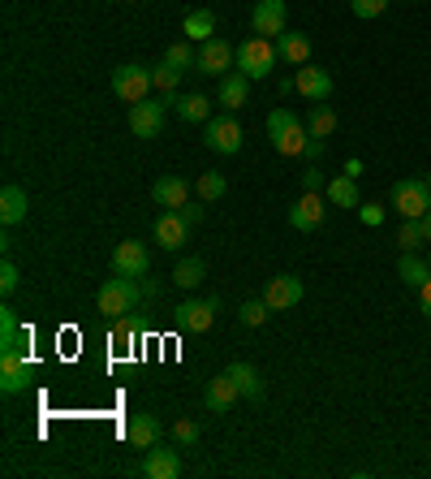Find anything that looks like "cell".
<instances>
[{"label": "cell", "mask_w": 431, "mask_h": 479, "mask_svg": "<svg viewBox=\"0 0 431 479\" xmlns=\"http://www.w3.org/2000/svg\"><path fill=\"white\" fill-rule=\"evenodd\" d=\"M267 139H272V147H276L281 156H302V151L311 147V130L293 117L289 108H276V113L267 117Z\"/></svg>", "instance_id": "6da1fadb"}, {"label": "cell", "mask_w": 431, "mask_h": 479, "mask_svg": "<svg viewBox=\"0 0 431 479\" xmlns=\"http://www.w3.org/2000/svg\"><path fill=\"white\" fill-rule=\"evenodd\" d=\"M139 298H143V294H139V281L113 272V281H104V286H99V312L113 315V320H121L125 312H134V307H139Z\"/></svg>", "instance_id": "7a4b0ae2"}, {"label": "cell", "mask_w": 431, "mask_h": 479, "mask_svg": "<svg viewBox=\"0 0 431 479\" xmlns=\"http://www.w3.org/2000/svg\"><path fill=\"white\" fill-rule=\"evenodd\" d=\"M276 61H281V52H276V44L264 39V35L238 44V70L246 73V78H267V73L276 70Z\"/></svg>", "instance_id": "3957f363"}, {"label": "cell", "mask_w": 431, "mask_h": 479, "mask_svg": "<svg viewBox=\"0 0 431 479\" xmlns=\"http://www.w3.org/2000/svg\"><path fill=\"white\" fill-rule=\"evenodd\" d=\"M393 208L401 212V220H423V212L431 208V186L418 177H406L393 186Z\"/></svg>", "instance_id": "277c9868"}, {"label": "cell", "mask_w": 431, "mask_h": 479, "mask_svg": "<svg viewBox=\"0 0 431 479\" xmlns=\"http://www.w3.org/2000/svg\"><path fill=\"white\" fill-rule=\"evenodd\" d=\"M156 82H151V70L147 65H121V70H113V96L121 99V104H139V99H147V91H151Z\"/></svg>", "instance_id": "5b68a950"}, {"label": "cell", "mask_w": 431, "mask_h": 479, "mask_svg": "<svg viewBox=\"0 0 431 479\" xmlns=\"http://www.w3.org/2000/svg\"><path fill=\"white\" fill-rule=\"evenodd\" d=\"M165 108H168V99H139V104H130V134L134 139H160Z\"/></svg>", "instance_id": "8992f818"}, {"label": "cell", "mask_w": 431, "mask_h": 479, "mask_svg": "<svg viewBox=\"0 0 431 479\" xmlns=\"http://www.w3.org/2000/svg\"><path fill=\"white\" fill-rule=\"evenodd\" d=\"M293 91L302 99H311V104H328V99H333V73L307 61V65H298V73H293Z\"/></svg>", "instance_id": "52a82bcc"}, {"label": "cell", "mask_w": 431, "mask_h": 479, "mask_svg": "<svg viewBox=\"0 0 431 479\" xmlns=\"http://www.w3.org/2000/svg\"><path fill=\"white\" fill-rule=\"evenodd\" d=\"M216 312H220V298H186L182 307H177V324L186 329V333H207L216 324Z\"/></svg>", "instance_id": "ba28073f"}, {"label": "cell", "mask_w": 431, "mask_h": 479, "mask_svg": "<svg viewBox=\"0 0 431 479\" xmlns=\"http://www.w3.org/2000/svg\"><path fill=\"white\" fill-rule=\"evenodd\" d=\"M147 268H151V255H147L143 242L130 238L113 251V272H117V277H134V281H139V277H147Z\"/></svg>", "instance_id": "9c48e42d"}, {"label": "cell", "mask_w": 431, "mask_h": 479, "mask_svg": "<svg viewBox=\"0 0 431 479\" xmlns=\"http://www.w3.org/2000/svg\"><path fill=\"white\" fill-rule=\"evenodd\" d=\"M207 147H212V151H220V156H233V151H241V125L233 121V113L207 121Z\"/></svg>", "instance_id": "30bf717a"}, {"label": "cell", "mask_w": 431, "mask_h": 479, "mask_svg": "<svg viewBox=\"0 0 431 479\" xmlns=\"http://www.w3.org/2000/svg\"><path fill=\"white\" fill-rule=\"evenodd\" d=\"M26 381H30L26 350H0V389H4V393H22Z\"/></svg>", "instance_id": "8fae6325"}, {"label": "cell", "mask_w": 431, "mask_h": 479, "mask_svg": "<svg viewBox=\"0 0 431 479\" xmlns=\"http://www.w3.org/2000/svg\"><path fill=\"white\" fill-rule=\"evenodd\" d=\"M233 61H238V52L229 48L224 39H207V44H199V73L224 78V73L233 70Z\"/></svg>", "instance_id": "7c38bea8"}, {"label": "cell", "mask_w": 431, "mask_h": 479, "mask_svg": "<svg viewBox=\"0 0 431 479\" xmlns=\"http://www.w3.org/2000/svg\"><path fill=\"white\" fill-rule=\"evenodd\" d=\"M241 398L238 381L229 376V372H220V376H212L207 381V389H203V406L212 410V415H224V410H233V402Z\"/></svg>", "instance_id": "4fadbf2b"}, {"label": "cell", "mask_w": 431, "mask_h": 479, "mask_svg": "<svg viewBox=\"0 0 431 479\" xmlns=\"http://www.w3.org/2000/svg\"><path fill=\"white\" fill-rule=\"evenodd\" d=\"M324 199H319V191H302V199L289 208V225L293 229H302V234H311V229H319L324 225Z\"/></svg>", "instance_id": "5bb4252c"}, {"label": "cell", "mask_w": 431, "mask_h": 479, "mask_svg": "<svg viewBox=\"0 0 431 479\" xmlns=\"http://www.w3.org/2000/svg\"><path fill=\"white\" fill-rule=\"evenodd\" d=\"M250 26H255V35H285V0H259L255 4V13H250Z\"/></svg>", "instance_id": "9a60e30c"}, {"label": "cell", "mask_w": 431, "mask_h": 479, "mask_svg": "<svg viewBox=\"0 0 431 479\" xmlns=\"http://www.w3.org/2000/svg\"><path fill=\"white\" fill-rule=\"evenodd\" d=\"M151 199H156L165 212H177V208L190 199V182H186V177H177V173H165V177H156Z\"/></svg>", "instance_id": "2e32d148"}, {"label": "cell", "mask_w": 431, "mask_h": 479, "mask_svg": "<svg viewBox=\"0 0 431 479\" xmlns=\"http://www.w3.org/2000/svg\"><path fill=\"white\" fill-rule=\"evenodd\" d=\"M267 307L272 312H289V307H298L302 303V277H272L264 289Z\"/></svg>", "instance_id": "e0dca14e"}, {"label": "cell", "mask_w": 431, "mask_h": 479, "mask_svg": "<svg viewBox=\"0 0 431 479\" xmlns=\"http://www.w3.org/2000/svg\"><path fill=\"white\" fill-rule=\"evenodd\" d=\"M143 475L147 479H177L182 475V462H177V449H165V445H151L143 458Z\"/></svg>", "instance_id": "ac0fdd59"}, {"label": "cell", "mask_w": 431, "mask_h": 479, "mask_svg": "<svg viewBox=\"0 0 431 479\" xmlns=\"http://www.w3.org/2000/svg\"><path fill=\"white\" fill-rule=\"evenodd\" d=\"M125 436H130V445H134V449H151V445H160L165 423H160L156 415H130V428H125Z\"/></svg>", "instance_id": "d6986e66"}, {"label": "cell", "mask_w": 431, "mask_h": 479, "mask_svg": "<svg viewBox=\"0 0 431 479\" xmlns=\"http://www.w3.org/2000/svg\"><path fill=\"white\" fill-rule=\"evenodd\" d=\"M220 104L229 108V113H238V108H246V99H250V78L241 70H229L224 78H220Z\"/></svg>", "instance_id": "ffe728a7"}, {"label": "cell", "mask_w": 431, "mask_h": 479, "mask_svg": "<svg viewBox=\"0 0 431 479\" xmlns=\"http://www.w3.org/2000/svg\"><path fill=\"white\" fill-rule=\"evenodd\" d=\"M186 238H190V225H186L177 212H165L160 220H156V242H160L165 251H182Z\"/></svg>", "instance_id": "44dd1931"}, {"label": "cell", "mask_w": 431, "mask_h": 479, "mask_svg": "<svg viewBox=\"0 0 431 479\" xmlns=\"http://www.w3.org/2000/svg\"><path fill=\"white\" fill-rule=\"evenodd\" d=\"M165 99L177 108V117L190 121V125H199V121L207 125V121H212V99L199 96V91H194V96H165Z\"/></svg>", "instance_id": "7402d4cb"}, {"label": "cell", "mask_w": 431, "mask_h": 479, "mask_svg": "<svg viewBox=\"0 0 431 479\" xmlns=\"http://www.w3.org/2000/svg\"><path fill=\"white\" fill-rule=\"evenodd\" d=\"M276 52L289 65H307L311 61V39L302 30H285V35H276Z\"/></svg>", "instance_id": "603a6c76"}, {"label": "cell", "mask_w": 431, "mask_h": 479, "mask_svg": "<svg viewBox=\"0 0 431 479\" xmlns=\"http://www.w3.org/2000/svg\"><path fill=\"white\" fill-rule=\"evenodd\" d=\"M182 30H186L190 44H207V39H216V13L212 9H190L182 18Z\"/></svg>", "instance_id": "cb8c5ba5"}, {"label": "cell", "mask_w": 431, "mask_h": 479, "mask_svg": "<svg viewBox=\"0 0 431 479\" xmlns=\"http://www.w3.org/2000/svg\"><path fill=\"white\" fill-rule=\"evenodd\" d=\"M26 208H30V199H26L22 186H4V191H0V220H4L9 229L26 220Z\"/></svg>", "instance_id": "d4e9b609"}, {"label": "cell", "mask_w": 431, "mask_h": 479, "mask_svg": "<svg viewBox=\"0 0 431 479\" xmlns=\"http://www.w3.org/2000/svg\"><path fill=\"white\" fill-rule=\"evenodd\" d=\"M328 203H333V208H362V199H359V182H354V177H350V173H341V177H333V182H328Z\"/></svg>", "instance_id": "484cf974"}, {"label": "cell", "mask_w": 431, "mask_h": 479, "mask_svg": "<svg viewBox=\"0 0 431 479\" xmlns=\"http://www.w3.org/2000/svg\"><path fill=\"white\" fill-rule=\"evenodd\" d=\"M397 277H401L406 286L423 289V286L431 281V264H427V260H418L414 251H401V264H397Z\"/></svg>", "instance_id": "4316f807"}, {"label": "cell", "mask_w": 431, "mask_h": 479, "mask_svg": "<svg viewBox=\"0 0 431 479\" xmlns=\"http://www.w3.org/2000/svg\"><path fill=\"white\" fill-rule=\"evenodd\" d=\"M173 281L182 289H199L203 281H207V264L199 260V255H190V260H182V264L173 268Z\"/></svg>", "instance_id": "83f0119b"}, {"label": "cell", "mask_w": 431, "mask_h": 479, "mask_svg": "<svg viewBox=\"0 0 431 479\" xmlns=\"http://www.w3.org/2000/svg\"><path fill=\"white\" fill-rule=\"evenodd\" d=\"M307 130H311V139H328L336 130V108L333 104H315L311 117H307Z\"/></svg>", "instance_id": "f1b7e54d"}, {"label": "cell", "mask_w": 431, "mask_h": 479, "mask_svg": "<svg viewBox=\"0 0 431 479\" xmlns=\"http://www.w3.org/2000/svg\"><path fill=\"white\" fill-rule=\"evenodd\" d=\"M229 376L238 381L241 398H259V393H264V381H259V372H255L250 363H233V367H229Z\"/></svg>", "instance_id": "f546056e"}, {"label": "cell", "mask_w": 431, "mask_h": 479, "mask_svg": "<svg viewBox=\"0 0 431 479\" xmlns=\"http://www.w3.org/2000/svg\"><path fill=\"white\" fill-rule=\"evenodd\" d=\"M165 61L173 65V70H182V73L199 70V56H194L190 39H186V44H168V48H165Z\"/></svg>", "instance_id": "4dcf8cb0"}, {"label": "cell", "mask_w": 431, "mask_h": 479, "mask_svg": "<svg viewBox=\"0 0 431 479\" xmlns=\"http://www.w3.org/2000/svg\"><path fill=\"white\" fill-rule=\"evenodd\" d=\"M0 341H4L0 350H26V337L18 333V315L9 312V307H4V315H0Z\"/></svg>", "instance_id": "1f68e13d"}, {"label": "cell", "mask_w": 431, "mask_h": 479, "mask_svg": "<svg viewBox=\"0 0 431 479\" xmlns=\"http://www.w3.org/2000/svg\"><path fill=\"white\" fill-rule=\"evenodd\" d=\"M267 315H272V307H267V298H250V303H241L238 307V320L246 324V329H259Z\"/></svg>", "instance_id": "d6a6232c"}, {"label": "cell", "mask_w": 431, "mask_h": 479, "mask_svg": "<svg viewBox=\"0 0 431 479\" xmlns=\"http://www.w3.org/2000/svg\"><path fill=\"white\" fill-rule=\"evenodd\" d=\"M194 191H199L203 203H216V199H224V177H220V173H199Z\"/></svg>", "instance_id": "836d02e7"}, {"label": "cell", "mask_w": 431, "mask_h": 479, "mask_svg": "<svg viewBox=\"0 0 431 479\" xmlns=\"http://www.w3.org/2000/svg\"><path fill=\"white\" fill-rule=\"evenodd\" d=\"M151 82H156V91H160V96H173V91H177V82H182V70H173L168 61H160V65L151 70Z\"/></svg>", "instance_id": "e575fe53"}, {"label": "cell", "mask_w": 431, "mask_h": 479, "mask_svg": "<svg viewBox=\"0 0 431 479\" xmlns=\"http://www.w3.org/2000/svg\"><path fill=\"white\" fill-rule=\"evenodd\" d=\"M423 220H401V229H397V246L401 251H418L423 246Z\"/></svg>", "instance_id": "d590c367"}, {"label": "cell", "mask_w": 431, "mask_h": 479, "mask_svg": "<svg viewBox=\"0 0 431 479\" xmlns=\"http://www.w3.org/2000/svg\"><path fill=\"white\" fill-rule=\"evenodd\" d=\"M350 9H354V18L371 22V18H380L384 9H388V0H350Z\"/></svg>", "instance_id": "8d00e7d4"}, {"label": "cell", "mask_w": 431, "mask_h": 479, "mask_svg": "<svg viewBox=\"0 0 431 479\" xmlns=\"http://www.w3.org/2000/svg\"><path fill=\"white\" fill-rule=\"evenodd\" d=\"M173 441L177 445H199V423L194 419H177L173 423Z\"/></svg>", "instance_id": "74e56055"}, {"label": "cell", "mask_w": 431, "mask_h": 479, "mask_svg": "<svg viewBox=\"0 0 431 479\" xmlns=\"http://www.w3.org/2000/svg\"><path fill=\"white\" fill-rule=\"evenodd\" d=\"M0 289H4V294H13V289H18V268H13V260H4V264H0Z\"/></svg>", "instance_id": "f35d334b"}, {"label": "cell", "mask_w": 431, "mask_h": 479, "mask_svg": "<svg viewBox=\"0 0 431 479\" xmlns=\"http://www.w3.org/2000/svg\"><path fill=\"white\" fill-rule=\"evenodd\" d=\"M113 341H117V346H134V324H130L125 315H121L117 329H113Z\"/></svg>", "instance_id": "ab89813d"}, {"label": "cell", "mask_w": 431, "mask_h": 479, "mask_svg": "<svg viewBox=\"0 0 431 479\" xmlns=\"http://www.w3.org/2000/svg\"><path fill=\"white\" fill-rule=\"evenodd\" d=\"M359 220H362V225H371V229H376V225L384 220V208H380V203H362V208H359Z\"/></svg>", "instance_id": "60d3db41"}, {"label": "cell", "mask_w": 431, "mask_h": 479, "mask_svg": "<svg viewBox=\"0 0 431 479\" xmlns=\"http://www.w3.org/2000/svg\"><path fill=\"white\" fill-rule=\"evenodd\" d=\"M177 216H182V220H186V225H203V208H199V203H190V199H186V203H182V208H177Z\"/></svg>", "instance_id": "b9f144b4"}, {"label": "cell", "mask_w": 431, "mask_h": 479, "mask_svg": "<svg viewBox=\"0 0 431 479\" xmlns=\"http://www.w3.org/2000/svg\"><path fill=\"white\" fill-rule=\"evenodd\" d=\"M302 186H307V191H319V186H324V173H319V168H307V173H302Z\"/></svg>", "instance_id": "7bdbcfd3"}, {"label": "cell", "mask_w": 431, "mask_h": 479, "mask_svg": "<svg viewBox=\"0 0 431 479\" xmlns=\"http://www.w3.org/2000/svg\"><path fill=\"white\" fill-rule=\"evenodd\" d=\"M418 298H423V315H427V320H431V281H427V286H423V289H418Z\"/></svg>", "instance_id": "ee69618b"}, {"label": "cell", "mask_w": 431, "mask_h": 479, "mask_svg": "<svg viewBox=\"0 0 431 479\" xmlns=\"http://www.w3.org/2000/svg\"><path fill=\"white\" fill-rule=\"evenodd\" d=\"M423 238L431 242V208H427V212H423Z\"/></svg>", "instance_id": "f6af8a7d"}, {"label": "cell", "mask_w": 431, "mask_h": 479, "mask_svg": "<svg viewBox=\"0 0 431 479\" xmlns=\"http://www.w3.org/2000/svg\"><path fill=\"white\" fill-rule=\"evenodd\" d=\"M130 4H147V0H130Z\"/></svg>", "instance_id": "bcb514c9"}, {"label": "cell", "mask_w": 431, "mask_h": 479, "mask_svg": "<svg viewBox=\"0 0 431 479\" xmlns=\"http://www.w3.org/2000/svg\"><path fill=\"white\" fill-rule=\"evenodd\" d=\"M427 186H431V173H427Z\"/></svg>", "instance_id": "7dc6e473"}, {"label": "cell", "mask_w": 431, "mask_h": 479, "mask_svg": "<svg viewBox=\"0 0 431 479\" xmlns=\"http://www.w3.org/2000/svg\"><path fill=\"white\" fill-rule=\"evenodd\" d=\"M406 4H414V0H406Z\"/></svg>", "instance_id": "c3c4849f"}, {"label": "cell", "mask_w": 431, "mask_h": 479, "mask_svg": "<svg viewBox=\"0 0 431 479\" xmlns=\"http://www.w3.org/2000/svg\"><path fill=\"white\" fill-rule=\"evenodd\" d=\"M427 264H431V255H427Z\"/></svg>", "instance_id": "681fc988"}]
</instances>
